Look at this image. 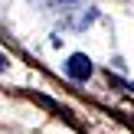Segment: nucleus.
I'll return each mask as SVG.
<instances>
[{"label": "nucleus", "mask_w": 134, "mask_h": 134, "mask_svg": "<svg viewBox=\"0 0 134 134\" xmlns=\"http://www.w3.org/2000/svg\"><path fill=\"white\" fill-rule=\"evenodd\" d=\"M65 69H69V75L79 79V82H85V79L92 75V62H88V56H82V52H75V56L65 62Z\"/></svg>", "instance_id": "1"}, {"label": "nucleus", "mask_w": 134, "mask_h": 134, "mask_svg": "<svg viewBox=\"0 0 134 134\" xmlns=\"http://www.w3.org/2000/svg\"><path fill=\"white\" fill-rule=\"evenodd\" d=\"M0 69H7V59H3V56H0Z\"/></svg>", "instance_id": "2"}, {"label": "nucleus", "mask_w": 134, "mask_h": 134, "mask_svg": "<svg viewBox=\"0 0 134 134\" xmlns=\"http://www.w3.org/2000/svg\"><path fill=\"white\" fill-rule=\"evenodd\" d=\"M65 3H69V0H65Z\"/></svg>", "instance_id": "3"}]
</instances>
